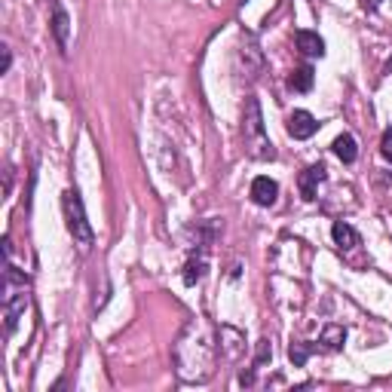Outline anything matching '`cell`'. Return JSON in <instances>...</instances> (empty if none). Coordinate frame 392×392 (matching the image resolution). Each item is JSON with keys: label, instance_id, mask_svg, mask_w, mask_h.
Segmentation results:
<instances>
[{"label": "cell", "instance_id": "6da1fadb", "mask_svg": "<svg viewBox=\"0 0 392 392\" xmlns=\"http://www.w3.org/2000/svg\"><path fill=\"white\" fill-rule=\"evenodd\" d=\"M215 337L202 319H191L175 343V365L184 383H206L215 374Z\"/></svg>", "mask_w": 392, "mask_h": 392}, {"label": "cell", "instance_id": "7a4b0ae2", "mask_svg": "<svg viewBox=\"0 0 392 392\" xmlns=\"http://www.w3.org/2000/svg\"><path fill=\"white\" fill-rule=\"evenodd\" d=\"M25 306H28V282L12 264L3 270V319H6V334H12L22 319Z\"/></svg>", "mask_w": 392, "mask_h": 392}, {"label": "cell", "instance_id": "3957f363", "mask_svg": "<svg viewBox=\"0 0 392 392\" xmlns=\"http://www.w3.org/2000/svg\"><path fill=\"white\" fill-rule=\"evenodd\" d=\"M243 135H245V150H248L252 160H273V156H276V150H273L270 138H267V132H264V117H260L258 98H248V101H245Z\"/></svg>", "mask_w": 392, "mask_h": 392}, {"label": "cell", "instance_id": "277c9868", "mask_svg": "<svg viewBox=\"0 0 392 392\" xmlns=\"http://www.w3.org/2000/svg\"><path fill=\"white\" fill-rule=\"evenodd\" d=\"M64 215H68V230L74 236V243H80L83 248L93 245V227L86 221V212H83V199L77 191H68L64 193Z\"/></svg>", "mask_w": 392, "mask_h": 392}, {"label": "cell", "instance_id": "5b68a950", "mask_svg": "<svg viewBox=\"0 0 392 392\" xmlns=\"http://www.w3.org/2000/svg\"><path fill=\"white\" fill-rule=\"evenodd\" d=\"M316 129H319V123H316V117H313L310 110H294V114L289 117V135L291 138H297V141L313 138Z\"/></svg>", "mask_w": 392, "mask_h": 392}, {"label": "cell", "instance_id": "8992f818", "mask_svg": "<svg viewBox=\"0 0 392 392\" xmlns=\"http://www.w3.org/2000/svg\"><path fill=\"white\" fill-rule=\"evenodd\" d=\"M325 172H328V169H325L322 162H313V166L300 175L297 184H300V196H304V199H316V187L325 181Z\"/></svg>", "mask_w": 392, "mask_h": 392}, {"label": "cell", "instance_id": "52a82bcc", "mask_svg": "<svg viewBox=\"0 0 392 392\" xmlns=\"http://www.w3.org/2000/svg\"><path fill=\"white\" fill-rule=\"evenodd\" d=\"M276 196H279L276 181L264 178V175L252 181V199L258 202V206H273V202H276Z\"/></svg>", "mask_w": 392, "mask_h": 392}, {"label": "cell", "instance_id": "ba28073f", "mask_svg": "<svg viewBox=\"0 0 392 392\" xmlns=\"http://www.w3.org/2000/svg\"><path fill=\"white\" fill-rule=\"evenodd\" d=\"M297 49L304 56H325V40L316 31H297Z\"/></svg>", "mask_w": 392, "mask_h": 392}, {"label": "cell", "instance_id": "9c48e42d", "mask_svg": "<svg viewBox=\"0 0 392 392\" xmlns=\"http://www.w3.org/2000/svg\"><path fill=\"white\" fill-rule=\"evenodd\" d=\"M331 150H334L337 156H341L343 162H356V156H358V147H356V138L352 135H337L334 138V145H331Z\"/></svg>", "mask_w": 392, "mask_h": 392}, {"label": "cell", "instance_id": "30bf717a", "mask_svg": "<svg viewBox=\"0 0 392 392\" xmlns=\"http://www.w3.org/2000/svg\"><path fill=\"white\" fill-rule=\"evenodd\" d=\"M331 236H334V243L341 248H356L358 245V233L352 230L346 221H337V224L331 227Z\"/></svg>", "mask_w": 392, "mask_h": 392}, {"label": "cell", "instance_id": "8fae6325", "mask_svg": "<svg viewBox=\"0 0 392 392\" xmlns=\"http://www.w3.org/2000/svg\"><path fill=\"white\" fill-rule=\"evenodd\" d=\"M68 12L62 10V6H56V12H52V34H56L58 47L68 49Z\"/></svg>", "mask_w": 392, "mask_h": 392}, {"label": "cell", "instance_id": "7c38bea8", "mask_svg": "<svg viewBox=\"0 0 392 392\" xmlns=\"http://www.w3.org/2000/svg\"><path fill=\"white\" fill-rule=\"evenodd\" d=\"M313 80H316V74H313V68H310V64H300V68L291 74L289 86L294 89V93H310V89H313Z\"/></svg>", "mask_w": 392, "mask_h": 392}, {"label": "cell", "instance_id": "4fadbf2b", "mask_svg": "<svg viewBox=\"0 0 392 392\" xmlns=\"http://www.w3.org/2000/svg\"><path fill=\"white\" fill-rule=\"evenodd\" d=\"M346 341V328L343 325H328V328L322 331V343L328 346V350H341Z\"/></svg>", "mask_w": 392, "mask_h": 392}, {"label": "cell", "instance_id": "5bb4252c", "mask_svg": "<svg viewBox=\"0 0 392 392\" xmlns=\"http://www.w3.org/2000/svg\"><path fill=\"white\" fill-rule=\"evenodd\" d=\"M310 352H313V346H306V343H291V346H289V358L294 362V368H304L306 358H310Z\"/></svg>", "mask_w": 392, "mask_h": 392}, {"label": "cell", "instance_id": "9a60e30c", "mask_svg": "<svg viewBox=\"0 0 392 392\" xmlns=\"http://www.w3.org/2000/svg\"><path fill=\"white\" fill-rule=\"evenodd\" d=\"M202 276H206V260H191L187 270H184V282L193 285V282H199Z\"/></svg>", "mask_w": 392, "mask_h": 392}, {"label": "cell", "instance_id": "2e32d148", "mask_svg": "<svg viewBox=\"0 0 392 392\" xmlns=\"http://www.w3.org/2000/svg\"><path fill=\"white\" fill-rule=\"evenodd\" d=\"M380 154L387 156V160L392 162V126L387 129V132H383V141H380Z\"/></svg>", "mask_w": 392, "mask_h": 392}, {"label": "cell", "instance_id": "e0dca14e", "mask_svg": "<svg viewBox=\"0 0 392 392\" xmlns=\"http://www.w3.org/2000/svg\"><path fill=\"white\" fill-rule=\"evenodd\" d=\"M10 64H12V52L3 47V71H10Z\"/></svg>", "mask_w": 392, "mask_h": 392}, {"label": "cell", "instance_id": "ac0fdd59", "mask_svg": "<svg viewBox=\"0 0 392 392\" xmlns=\"http://www.w3.org/2000/svg\"><path fill=\"white\" fill-rule=\"evenodd\" d=\"M371 3H380V0H371Z\"/></svg>", "mask_w": 392, "mask_h": 392}, {"label": "cell", "instance_id": "d6986e66", "mask_svg": "<svg viewBox=\"0 0 392 392\" xmlns=\"http://www.w3.org/2000/svg\"><path fill=\"white\" fill-rule=\"evenodd\" d=\"M243 3H245V0H243Z\"/></svg>", "mask_w": 392, "mask_h": 392}]
</instances>
